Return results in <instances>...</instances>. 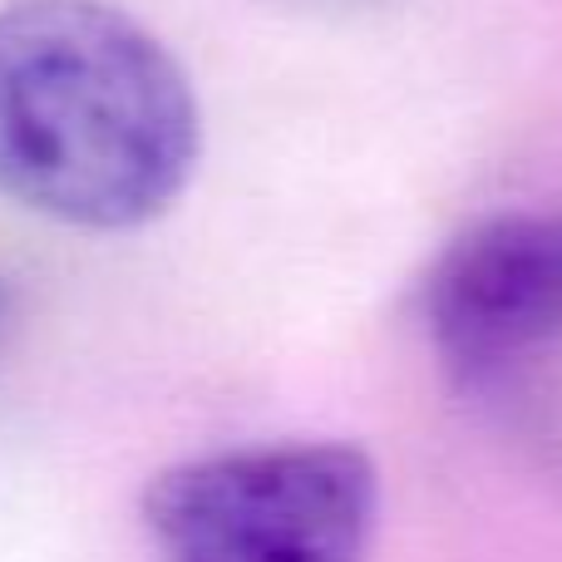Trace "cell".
Masks as SVG:
<instances>
[{
	"label": "cell",
	"instance_id": "cell-1",
	"mask_svg": "<svg viewBox=\"0 0 562 562\" xmlns=\"http://www.w3.org/2000/svg\"><path fill=\"white\" fill-rule=\"evenodd\" d=\"M203 114L173 49L114 0L0 5V193L85 233H128L183 198Z\"/></svg>",
	"mask_w": 562,
	"mask_h": 562
},
{
	"label": "cell",
	"instance_id": "cell-2",
	"mask_svg": "<svg viewBox=\"0 0 562 562\" xmlns=\"http://www.w3.org/2000/svg\"><path fill=\"white\" fill-rule=\"evenodd\" d=\"M380 474L340 439L217 449L144 488L154 562H366Z\"/></svg>",
	"mask_w": 562,
	"mask_h": 562
},
{
	"label": "cell",
	"instance_id": "cell-3",
	"mask_svg": "<svg viewBox=\"0 0 562 562\" xmlns=\"http://www.w3.org/2000/svg\"><path fill=\"white\" fill-rule=\"evenodd\" d=\"M419 321L454 380H488L562 340V213L479 217L429 262Z\"/></svg>",
	"mask_w": 562,
	"mask_h": 562
}]
</instances>
